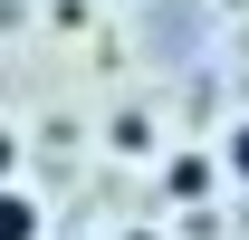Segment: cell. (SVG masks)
<instances>
[{
	"label": "cell",
	"mask_w": 249,
	"mask_h": 240,
	"mask_svg": "<svg viewBox=\"0 0 249 240\" xmlns=\"http://www.w3.org/2000/svg\"><path fill=\"white\" fill-rule=\"evenodd\" d=\"M0 240H38V192H29V182H10V202H0Z\"/></svg>",
	"instance_id": "1"
},
{
	"label": "cell",
	"mask_w": 249,
	"mask_h": 240,
	"mask_svg": "<svg viewBox=\"0 0 249 240\" xmlns=\"http://www.w3.org/2000/svg\"><path fill=\"white\" fill-rule=\"evenodd\" d=\"M201 182H211V163H201V154H182V163H173V182H163V192H173V202H201Z\"/></svg>",
	"instance_id": "2"
},
{
	"label": "cell",
	"mask_w": 249,
	"mask_h": 240,
	"mask_svg": "<svg viewBox=\"0 0 249 240\" xmlns=\"http://www.w3.org/2000/svg\"><path fill=\"white\" fill-rule=\"evenodd\" d=\"M220 163H230V182H249V125H230V135H220Z\"/></svg>",
	"instance_id": "3"
},
{
	"label": "cell",
	"mask_w": 249,
	"mask_h": 240,
	"mask_svg": "<svg viewBox=\"0 0 249 240\" xmlns=\"http://www.w3.org/2000/svg\"><path fill=\"white\" fill-rule=\"evenodd\" d=\"M124 240H163V231H124Z\"/></svg>",
	"instance_id": "4"
}]
</instances>
